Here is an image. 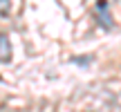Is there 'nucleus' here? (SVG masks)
<instances>
[{
    "instance_id": "2",
    "label": "nucleus",
    "mask_w": 121,
    "mask_h": 112,
    "mask_svg": "<svg viewBox=\"0 0 121 112\" xmlns=\"http://www.w3.org/2000/svg\"><path fill=\"white\" fill-rule=\"evenodd\" d=\"M11 58V43L4 34H0V63H7Z\"/></svg>"
},
{
    "instance_id": "1",
    "label": "nucleus",
    "mask_w": 121,
    "mask_h": 112,
    "mask_svg": "<svg viewBox=\"0 0 121 112\" xmlns=\"http://www.w3.org/2000/svg\"><path fill=\"white\" fill-rule=\"evenodd\" d=\"M96 13H99V25L103 29H110L112 22H110V16H108V2H96Z\"/></svg>"
}]
</instances>
